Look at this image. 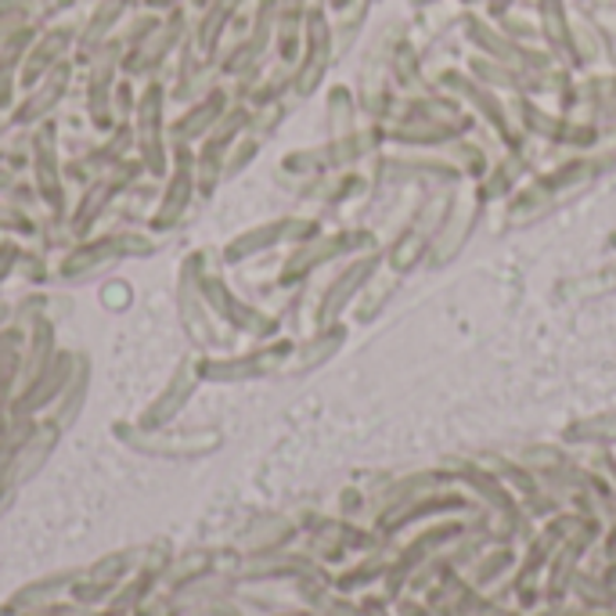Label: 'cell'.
<instances>
[{
    "label": "cell",
    "mask_w": 616,
    "mask_h": 616,
    "mask_svg": "<svg viewBox=\"0 0 616 616\" xmlns=\"http://www.w3.org/2000/svg\"><path fill=\"white\" fill-rule=\"evenodd\" d=\"M141 170H145L141 159H119L113 170H105L102 177H94V181L84 188V195H79L73 221H68V227H73V238H87V231L108 210V202H113L119 191H127L134 184V177Z\"/></svg>",
    "instance_id": "6da1fadb"
},
{
    "label": "cell",
    "mask_w": 616,
    "mask_h": 616,
    "mask_svg": "<svg viewBox=\"0 0 616 616\" xmlns=\"http://www.w3.org/2000/svg\"><path fill=\"white\" fill-rule=\"evenodd\" d=\"M162 105H167V87L152 79L141 98H137V159L152 177L167 173V145H162Z\"/></svg>",
    "instance_id": "7a4b0ae2"
},
{
    "label": "cell",
    "mask_w": 616,
    "mask_h": 616,
    "mask_svg": "<svg viewBox=\"0 0 616 616\" xmlns=\"http://www.w3.org/2000/svg\"><path fill=\"white\" fill-rule=\"evenodd\" d=\"M156 245L145 235H102L94 242H79L73 253L62 259V278H84V274L105 267L108 259H123V256H148Z\"/></svg>",
    "instance_id": "3957f363"
},
{
    "label": "cell",
    "mask_w": 616,
    "mask_h": 616,
    "mask_svg": "<svg viewBox=\"0 0 616 616\" xmlns=\"http://www.w3.org/2000/svg\"><path fill=\"white\" fill-rule=\"evenodd\" d=\"M54 145H59V130H54V123H40V130L33 134V170H36V191L40 199L51 205L54 221H62L65 213V191H62V167H59V152H54Z\"/></svg>",
    "instance_id": "277c9868"
},
{
    "label": "cell",
    "mask_w": 616,
    "mask_h": 616,
    "mask_svg": "<svg viewBox=\"0 0 616 616\" xmlns=\"http://www.w3.org/2000/svg\"><path fill=\"white\" fill-rule=\"evenodd\" d=\"M184 36V15L181 11H173L167 22H159V30L145 40V44H137L134 51L123 54V73L127 76H148L156 73V68L170 59V51L181 44Z\"/></svg>",
    "instance_id": "5b68a950"
},
{
    "label": "cell",
    "mask_w": 616,
    "mask_h": 616,
    "mask_svg": "<svg viewBox=\"0 0 616 616\" xmlns=\"http://www.w3.org/2000/svg\"><path fill=\"white\" fill-rule=\"evenodd\" d=\"M76 364H79L76 353L54 350V358L44 364V372H40L33 382H25V393L19 396V404H15L19 415H30V411L44 407V404H51L59 393H65V386H68V382H73V375H76Z\"/></svg>",
    "instance_id": "8992f818"
},
{
    "label": "cell",
    "mask_w": 616,
    "mask_h": 616,
    "mask_svg": "<svg viewBox=\"0 0 616 616\" xmlns=\"http://www.w3.org/2000/svg\"><path fill=\"white\" fill-rule=\"evenodd\" d=\"M68 79H73V65H68V62H59V65H54L51 73L33 87L30 98H25V102L15 108V116H11V123H15V127H36L40 119H47V116H51V108L65 98Z\"/></svg>",
    "instance_id": "52a82bcc"
},
{
    "label": "cell",
    "mask_w": 616,
    "mask_h": 616,
    "mask_svg": "<svg viewBox=\"0 0 616 616\" xmlns=\"http://www.w3.org/2000/svg\"><path fill=\"white\" fill-rule=\"evenodd\" d=\"M73 36H76L73 25H59V30H51L40 40H33V47H30V54H25V62H22L19 87H36L54 65L65 62L62 54L73 47Z\"/></svg>",
    "instance_id": "ba28073f"
},
{
    "label": "cell",
    "mask_w": 616,
    "mask_h": 616,
    "mask_svg": "<svg viewBox=\"0 0 616 616\" xmlns=\"http://www.w3.org/2000/svg\"><path fill=\"white\" fill-rule=\"evenodd\" d=\"M191 162L195 159H191L188 145H177V173L170 177V188H167V195H162V205H159V213L152 221L156 231L173 227L177 221H181V213L188 210V202H191Z\"/></svg>",
    "instance_id": "9c48e42d"
},
{
    "label": "cell",
    "mask_w": 616,
    "mask_h": 616,
    "mask_svg": "<svg viewBox=\"0 0 616 616\" xmlns=\"http://www.w3.org/2000/svg\"><path fill=\"white\" fill-rule=\"evenodd\" d=\"M130 0H102L98 8L91 11V19L84 22V30H79V40H76V54L79 62H91L94 51H98L108 36H113L116 22L123 19V11H127Z\"/></svg>",
    "instance_id": "30bf717a"
},
{
    "label": "cell",
    "mask_w": 616,
    "mask_h": 616,
    "mask_svg": "<svg viewBox=\"0 0 616 616\" xmlns=\"http://www.w3.org/2000/svg\"><path fill=\"white\" fill-rule=\"evenodd\" d=\"M221 116H224V94L213 91L210 98L199 102L195 108H188V113L173 123V141H177V145L195 141V137L210 134V130L216 127V123H221Z\"/></svg>",
    "instance_id": "8fae6325"
},
{
    "label": "cell",
    "mask_w": 616,
    "mask_h": 616,
    "mask_svg": "<svg viewBox=\"0 0 616 616\" xmlns=\"http://www.w3.org/2000/svg\"><path fill=\"white\" fill-rule=\"evenodd\" d=\"M202 296L210 299V304H213L216 310H221L224 318L235 321L238 328H249V332H270V321H267V318H259L256 310H245V307L238 304V299L231 296L216 278H205V282H202Z\"/></svg>",
    "instance_id": "7c38bea8"
},
{
    "label": "cell",
    "mask_w": 616,
    "mask_h": 616,
    "mask_svg": "<svg viewBox=\"0 0 616 616\" xmlns=\"http://www.w3.org/2000/svg\"><path fill=\"white\" fill-rule=\"evenodd\" d=\"M188 393H191V368H184L181 375H177L170 382V390L159 396V401L148 407V415H145V426H159L162 418H170L177 407H181L188 401Z\"/></svg>",
    "instance_id": "4fadbf2b"
},
{
    "label": "cell",
    "mask_w": 616,
    "mask_h": 616,
    "mask_svg": "<svg viewBox=\"0 0 616 616\" xmlns=\"http://www.w3.org/2000/svg\"><path fill=\"white\" fill-rule=\"evenodd\" d=\"M227 15H231V0H216V4L202 15L199 33H195L202 54H213L216 51V40H221V30L227 25Z\"/></svg>",
    "instance_id": "5bb4252c"
},
{
    "label": "cell",
    "mask_w": 616,
    "mask_h": 616,
    "mask_svg": "<svg viewBox=\"0 0 616 616\" xmlns=\"http://www.w3.org/2000/svg\"><path fill=\"white\" fill-rule=\"evenodd\" d=\"M285 231H289V224H270V227L249 231V235H242L238 242H231L227 259H242V256H249L256 249H267V245L278 242V235H285Z\"/></svg>",
    "instance_id": "9a60e30c"
},
{
    "label": "cell",
    "mask_w": 616,
    "mask_h": 616,
    "mask_svg": "<svg viewBox=\"0 0 616 616\" xmlns=\"http://www.w3.org/2000/svg\"><path fill=\"white\" fill-rule=\"evenodd\" d=\"M113 113L119 123H127L130 113H137V98H134V84L130 79H119V84L113 87Z\"/></svg>",
    "instance_id": "2e32d148"
},
{
    "label": "cell",
    "mask_w": 616,
    "mask_h": 616,
    "mask_svg": "<svg viewBox=\"0 0 616 616\" xmlns=\"http://www.w3.org/2000/svg\"><path fill=\"white\" fill-rule=\"evenodd\" d=\"M0 231H15V235H33V221L25 216V210H19V205H8V210L0 213Z\"/></svg>",
    "instance_id": "e0dca14e"
},
{
    "label": "cell",
    "mask_w": 616,
    "mask_h": 616,
    "mask_svg": "<svg viewBox=\"0 0 616 616\" xmlns=\"http://www.w3.org/2000/svg\"><path fill=\"white\" fill-rule=\"evenodd\" d=\"M19 259H22V249L15 242H0V285H4L8 274L19 267Z\"/></svg>",
    "instance_id": "ac0fdd59"
},
{
    "label": "cell",
    "mask_w": 616,
    "mask_h": 616,
    "mask_svg": "<svg viewBox=\"0 0 616 616\" xmlns=\"http://www.w3.org/2000/svg\"><path fill=\"white\" fill-rule=\"evenodd\" d=\"M19 267H22V274H25V278H33V282H44V278H47V270H44V256L22 253Z\"/></svg>",
    "instance_id": "d6986e66"
},
{
    "label": "cell",
    "mask_w": 616,
    "mask_h": 616,
    "mask_svg": "<svg viewBox=\"0 0 616 616\" xmlns=\"http://www.w3.org/2000/svg\"><path fill=\"white\" fill-rule=\"evenodd\" d=\"M253 152H256V145H253V141H249V145H242V148H238V156L231 159V167H224V173H227V177H231V173H238V170L245 167V162H249Z\"/></svg>",
    "instance_id": "ffe728a7"
},
{
    "label": "cell",
    "mask_w": 616,
    "mask_h": 616,
    "mask_svg": "<svg viewBox=\"0 0 616 616\" xmlns=\"http://www.w3.org/2000/svg\"><path fill=\"white\" fill-rule=\"evenodd\" d=\"M145 4H148V8H159V11H162V8H177V4H181V0H145Z\"/></svg>",
    "instance_id": "44dd1931"
},
{
    "label": "cell",
    "mask_w": 616,
    "mask_h": 616,
    "mask_svg": "<svg viewBox=\"0 0 616 616\" xmlns=\"http://www.w3.org/2000/svg\"><path fill=\"white\" fill-rule=\"evenodd\" d=\"M11 184H15V181H11V173H8V170H0V191H8Z\"/></svg>",
    "instance_id": "7402d4cb"
},
{
    "label": "cell",
    "mask_w": 616,
    "mask_h": 616,
    "mask_svg": "<svg viewBox=\"0 0 616 616\" xmlns=\"http://www.w3.org/2000/svg\"><path fill=\"white\" fill-rule=\"evenodd\" d=\"M8 318H11V310H8L4 304H0V332H4V328H8Z\"/></svg>",
    "instance_id": "603a6c76"
}]
</instances>
